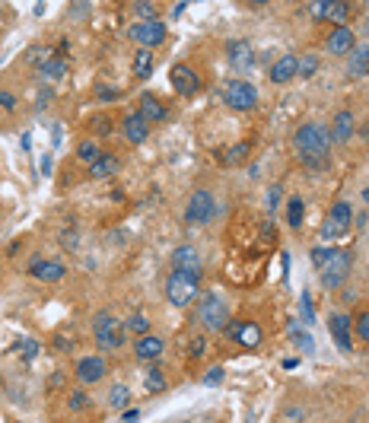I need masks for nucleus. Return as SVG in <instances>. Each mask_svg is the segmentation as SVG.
Returning a JSON list of instances; mask_svg holds the SVG:
<instances>
[{
    "mask_svg": "<svg viewBox=\"0 0 369 423\" xmlns=\"http://www.w3.org/2000/svg\"><path fill=\"white\" fill-rule=\"evenodd\" d=\"M293 150L303 159V165L312 169V172H325L331 165V134L322 125H315V121L303 125L293 134Z\"/></svg>",
    "mask_w": 369,
    "mask_h": 423,
    "instance_id": "1",
    "label": "nucleus"
},
{
    "mask_svg": "<svg viewBox=\"0 0 369 423\" xmlns=\"http://www.w3.org/2000/svg\"><path fill=\"white\" fill-rule=\"evenodd\" d=\"M197 293H201V277H195V274L172 271L169 280H165V299H169V306H175V309H188L197 299Z\"/></svg>",
    "mask_w": 369,
    "mask_h": 423,
    "instance_id": "2",
    "label": "nucleus"
},
{
    "mask_svg": "<svg viewBox=\"0 0 369 423\" xmlns=\"http://www.w3.org/2000/svg\"><path fill=\"white\" fill-rule=\"evenodd\" d=\"M354 271V251L350 249H331L328 261L322 264V287L325 290H341Z\"/></svg>",
    "mask_w": 369,
    "mask_h": 423,
    "instance_id": "3",
    "label": "nucleus"
},
{
    "mask_svg": "<svg viewBox=\"0 0 369 423\" xmlns=\"http://www.w3.org/2000/svg\"><path fill=\"white\" fill-rule=\"evenodd\" d=\"M195 321H201V328H204V331H223L229 325V306H226V299H220L217 293H207V296H201V306H197Z\"/></svg>",
    "mask_w": 369,
    "mask_h": 423,
    "instance_id": "4",
    "label": "nucleus"
},
{
    "mask_svg": "<svg viewBox=\"0 0 369 423\" xmlns=\"http://www.w3.org/2000/svg\"><path fill=\"white\" fill-rule=\"evenodd\" d=\"M93 334H96V344H99V350H118V347H125V325H121L118 318L111 312H99L93 321Z\"/></svg>",
    "mask_w": 369,
    "mask_h": 423,
    "instance_id": "5",
    "label": "nucleus"
},
{
    "mask_svg": "<svg viewBox=\"0 0 369 423\" xmlns=\"http://www.w3.org/2000/svg\"><path fill=\"white\" fill-rule=\"evenodd\" d=\"M223 102L233 111H251L258 105V89L251 87L249 80H229L223 87Z\"/></svg>",
    "mask_w": 369,
    "mask_h": 423,
    "instance_id": "6",
    "label": "nucleus"
},
{
    "mask_svg": "<svg viewBox=\"0 0 369 423\" xmlns=\"http://www.w3.org/2000/svg\"><path fill=\"white\" fill-rule=\"evenodd\" d=\"M350 219H354V207L347 204V201H338V204L331 207L328 219L322 223V239L325 242H338L341 235L350 233Z\"/></svg>",
    "mask_w": 369,
    "mask_h": 423,
    "instance_id": "7",
    "label": "nucleus"
},
{
    "mask_svg": "<svg viewBox=\"0 0 369 423\" xmlns=\"http://www.w3.org/2000/svg\"><path fill=\"white\" fill-rule=\"evenodd\" d=\"M213 213H217V204H213L210 191H195L188 207H185V219H188L191 226H204V223H210Z\"/></svg>",
    "mask_w": 369,
    "mask_h": 423,
    "instance_id": "8",
    "label": "nucleus"
},
{
    "mask_svg": "<svg viewBox=\"0 0 369 423\" xmlns=\"http://www.w3.org/2000/svg\"><path fill=\"white\" fill-rule=\"evenodd\" d=\"M127 35H131V39L137 42L141 48H150V51H153L156 45H163V42H165V26H163V19H150V23L131 26V29H127Z\"/></svg>",
    "mask_w": 369,
    "mask_h": 423,
    "instance_id": "9",
    "label": "nucleus"
},
{
    "mask_svg": "<svg viewBox=\"0 0 369 423\" xmlns=\"http://www.w3.org/2000/svg\"><path fill=\"white\" fill-rule=\"evenodd\" d=\"M169 83H172V89L179 96H185V99H188V96H195L197 89H201V77L191 71L188 64H175L172 71H169Z\"/></svg>",
    "mask_w": 369,
    "mask_h": 423,
    "instance_id": "10",
    "label": "nucleus"
},
{
    "mask_svg": "<svg viewBox=\"0 0 369 423\" xmlns=\"http://www.w3.org/2000/svg\"><path fill=\"white\" fill-rule=\"evenodd\" d=\"M223 331H226V334L233 337L236 344H242V347H258L261 337H264V334H261V328H258V321H245V318L242 321L229 318V325Z\"/></svg>",
    "mask_w": 369,
    "mask_h": 423,
    "instance_id": "11",
    "label": "nucleus"
},
{
    "mask_svg": "<svg viewBox=\"0 0 369 423\" xmlns=\"http://www.w3.org/2000/svg\"><path fill=\"white\" fill-rule=\"evenodd\" d=\"M350 328H354V318H350V315H344V312H334L328 318L331 337H334V344H338L344 353L354 350V337H350Z\"/></svg>",
    "mask_w": 369,
    "mask_h": 423,
    "instance_id": "12",
    "label": "nucleus"
},
{
    "mask_svg": "<svg viewBox=\"0 0 369 423\" xmlns=\"http://www.w3.org/2000/svg\"><path fill=\"white\" fill-rule=\"evenodd\" d=\"M105 372H109V366H105L102 357H83V360H77V369H73L80 385L99 382V379H105Z\"/></svg>",
    "mask_w": 369,
    "mask_h": 423,
    "instance_id": "13",
    "label": "nucleus"
},
{
    "mask_svg": "<svg viewBox=\"0 0 369 423\" xmlns=\"http://www.w3.org/2000/svg\"><path fill=\"white\" fill-rule=\"evenodd\" d=\"M226 57H229V64H233L239 73H249L251 67H255V48H251V42H245V39L229 42Z\"/></svg>",
    "mask_w": 369,
    "mask_h": 423,
    "instance_id": "14",
    "label": "nucleus"
},
{
    "mask_svg": "<svg viewBox=\"0 0 369 423\" xmlns=\"http://www.w3.org/2000/svg\"><path fill=\"white\" fill-rule=\"evenodd\" d=\"M325 45H328V55H350L357 48V35L350 26H334V29L328 32Z\"/></svg>",
    "mask_w": 369,
    "mask_h": 423,
    "instance_id": "15",
    "label": "nucleus"
},
{
    "mask_svg": "<svg viewBox=\"0 0 369 423\" xmlns=\"http://www.w3.org/2000/svg\"><path fill=\"white\" fill-rule=\"evenodd\" d=\"M121 134H125L127 143H147L150 137V121L141 115V111H131V115H125V121H121Z\"/></svg>",
    "mask_w": 369,
    "mask_h": 423,
    "instance_id": "16",
    "label": "nucleus"
},
{
    "mask_svg": "<svg viewBox=\"0 0 369 423\" xmlns=\"http://www.w3.org/2000/svg\"><path fill=\"white\" fill-rule=\"evenodd\" d=\"M172 267L175 271H185V274H195V277L204 274V264H201V255H197L195 245H179L172 255Z\"/></svg>",
    "mask_w": 369,
    "mask_h": 423,
    "instance_id": "17",
    "label": "nucleus"
},
{
    "mask_svg": "<svg viewBox=\"0 0 369 423\" xmlns=\"http://www.w3.org/2000/svg\"><path fill=\"white\" fill-rule=\"evenodd\" d=\"M29 274L35 277V280H42V283H57L64 274H67V267H64L61 261H55V258H35L29 264Z\"/></svg>",
    "mask_w": 369,
    "mask_h": 423,
    "instance_id": "18",
    "label": "nucleus"
},
{
    "mask_svg": "<svg viewBox=\"0 0 369 423\" xmlns=\"http://www.w3.org/2000/svg\"><path fill=\"white\" fill-rule=\"evenodd\" d=\"M163 350H165V344H163V337H156V334H143V337H137V341H134V357H137V360H143V363L159 360V357H163Z\"/></svg>",
    "mask_w": 369,
    "mask_h": 423,
    "instance_id": "19",
    "label": "nucleus"
},
{
    "mask_svg": "<svg viewBox=\"0 0 369 423\" xmlns=\"http://www.w3.org/2000/svg\"><path fill=\"white\" fill-rule=\"evenodd\" d=\"M331 141H338V143H347V141H354V134H357V115L354 111H338L334 115V125H331Z\"/></svg>",
    "mask_w": 369,
    "mask_h": 423,
    "instance_id": "20",
    "label": "nucleus"
},
{
    "mask_svg": "<svg viewBox=\"0 0 369 423\" xmlns=\"http://www.w3.org/2000/svg\"><path fill=\"white\" fill-rule=\"evenodd\" d=\"M121 169V159L115 153H99V156L89 163V175L93 179H111V175Z\"/></svg>",
    "mask_w": 369,
    "mask_h": 423,
    "instance_id": "21",
    "label": "nucleus"
},
{
    "mask_svg": "<svg viewBox=\"0 0 369 423\" xmlns=\"http://www.w3.org/2000/svg\"><path fill=\"white\" fill-rule=\"evenodd\" d=\"M271 83H290V80H296V55H283L280 61L271 67Z\"/></svg>",
    "mask_w": 369,
    "mask_h": 423,
    "instance_id": "22",
    "label": "nucleus"
},
{
    "mask_svg": "<svg viewBox=\"0 0 369 423\" xmlns=\"http://www.w3.org/2000/svg\"><path fill=\"white\" fill-rule=\"evenodd\" d=\"M141 115L147 118V121H165V118H169V109H165L153 93H143L141 96Z\"/></svg>",
    "mask_w": 369,
    "mask_h": 423,
    "instance_id": "23",
    "label": "nucleus"
},
{
    "mask_svg": "<svg viewBox=\"0 0 369 423\" xmlns=\"http://www.w3.org/2000/svg\"><path fill=\"white\" fill-rule=\"evenodd\" d=\"M369 71V48L363 45V42H357V48L350 51V67H347V73L350 77H366Z\"/></svg>",
    "mask_w": 369,
    "mask_h": 423,
    "instance_id": "24",
    "label": "nucleus"
},
{
    "mask_svg": "<svg viewBox=\"0 0 369 423\" xmlns=\"http://www.w3.org/2000/svg\"><path fill=\"white\" fill-rule=\"evenodd\" d=\"M153 73V51L150 48H137V55H134V77L147 80Z\"/></svg>",
    "mask_w": 369,
    "mask_h": 423,
    "instance_id": "25",
    "label": "nucleus"
},
{
    "mask_svg": "<svg viewBox=\"0 0 369 423\" xmlns=\"http://www.w3.org/2000/svg\"><path fill=\"white\" fill-rule=\"evenodd\" d=\"M347 16H350V3H344V0H328V3H325V19L344 26Z\"/></svg>",
    "mask_w": 369,
    "mask_h": 423,
    "instance_id": "26",
    "label": "nucleus"
},
{
    "mask_svg": "<svg viewBox=\"0 0 369 423\" xmlns=\"http://www.w3.org/2000/svg\"><path fill=\"white\" fill-rule=\"evenodd\" d=\"M303 217H306V204H303V197H290V204H287V223H290V229L303 226Z\"/></svg>",
    "mask_w": 369,
    "mask_h": 423,
    "instance_id": "27",
    "label": "nucleus"
},
{
    "mask_svg": "<svg viewBox=\"0 0 369 423\" xmlns=\"http://www.w3.org/2000/svg\"><path fill=\"white\" fill-rule=\"evenodd\" d=\"M318 64H322V57L318 55H303V57H296V77H303V80H309L315 71H318Z\"/></svg>",
    "mask_w": 369,
    "mask_h": 423,
    "instance_id": "28",
    "label": "nucleus"
},
{
    "mask_svg": "<svg viewBox=\"0 0 369 423\" xmlns=\"http://www.w3.org/2000/svg\"><path fill=\"white\" fill-rule=\"evenodd\" d=\"M39 73H42L45 80H61L64 73H67V64H64L61 57H48V61L39 67Z\"/></svg>",
    "mask_w": 369,
    "mask_h": 423,
    "instance_id": "29",
    "label": "nucleus"
},
{
    "mask_svg": "<svg viewBox=\"0 0 369 423\" xmlns=\"http://www.w3.org/2000/svg\"><path fill=\"white\" fill-rule=\"evenodd\" d=\"M109 404L111 408H118V411H125L127 404H131V392H127V385H111V392H109Z\"/></svg>",
    "mask_w": 369,
    "mask_h": 423,
    "instance_id": "30",
    "label": "nucleus"
},
{
    "mask_svg": "<svg viewBox=\"0 0 369 423\" xmlns=\"http://www.w3.org/2000/svg\"><path fill=\"white\" fill-rule=\"evenodd\" d=\"M143 385H147V392L150 395H159V392H165V376H163V369H150L147 372V379H143Z\"/></svg>",
    "mask_w": 369,
    "mask_h": 423,
    "instance_id": "31",
    "label": "nucleus"
},
{
    "mask_svg": "<svg viewBox=\"0 0 369 423\" xmlns=\"http://www.w3.org/2000/svg\"><path fill=\"white\" fill-rule=\"evenodd\" d=\"M125 331H134V334H137V337L150 334V318H147V315H141V312H137V315H131V318L125 321Z\"/></svg>",
    "mask_w": 369,
    "mask_h": 423,
    "instance_id": "32",
    "label": "nucleus"
},
{
    "mask_svg": "<svg viewBox=\"0 0 369 423\" xmlns=\"http://www.w3.org/2000/svg\"><path fill=\"white\" fill-rule=\"evenodd\" d=\"M249 150H251V143H236V147H233V150H226V153H223V163H226V165H233V163H242V159L245 156H249Z\"/></svg>",
    "mask_w": 369,
    "mask_h": 423,
    "instance_id": "33",
    "label": "nucleus"
},
{
    "mask_svg": "<svg viewBox=\"0 0 369 423\" xmlns=\"http://www.w3.org/2000/svg\"><path fill=\"white\" fill-rule=\"evenodd\" d=\"M102 150H99V143L96 141H80V147H77V156L83 159V163H93L96 156H99Z\"/></svg>",
    "mask_w": 369,
    "mask_h": 423,
    "instance_id": "34",
    "label": "nucleus"
},
{
    "mask_svg": "<svg viewBox=\"0 0 369 423\" xmlns=\"http://www.w3.org/2000/svg\"><path fill=\"white\" fill-rule=\"evenodd\" d=\"M48 57H51V51H48V48H29V51L23 55V61L26 64H35V67H42Z\"/></svg>",
    "mask_w": 369,
    "mask_h": 423,
    "instance_id": "35",
    "label": "nucleus"
},
{
    "mask_svg": "<svg viewBox=\"0 0 369 423\" xmlns=\"http://www.w3.org/2000/svg\"><path fill=\"white\" fill-rule=\"evenodd\" d=\"M280 201H283V188H280V185L267 188V213H274L277 207H280Z\"/></svg>",
    "mask_w": 369,
    "mask_h": 423,
    "instance_id": "36",
    "label": "nucleus"
},
{
    "mask_svg": "<svg viewBox=\"0 0 369 423\" xmlns=\"http://www.w3.org/2000/svg\"><path fill=\"white\" fill-rule=\"evenodd\" d=\"M357 337H360V344H366L369 341V312L357 315Z\"/></svg>",
    "mask_w": 369,
    "mask_h": 423,
    "instance_id": "37",
    "label": "nucleus"
},
{
    "mask_svg": "<svg viewBox=\"0 0 369 423\" xmlns=\"http://www.w3.org/2000/svg\"><path fill=\"white\" fill-rule=\"evenodd\" d=\"M223 376H226V372H223V366H210V369H207V376H204V385H207V388H217V385L223 382Z\"/></svg>",
    "mask_w": 369,
    "mask_h": 423,
    "instance_id": "38",
    "label": "nucleus"
},
{
    "mask_svg": "<svg viewBox=\"0 0 369 423\" xmlns=\"http://www.w3.org/2000/svg\"><path fill=\"white\" fill-rule=\"evenodd\" d=\"M207 353V337H191L188 341V357H204Z\"/></svg>",
    "mask_w": 369,
    "mask_h": 423,
    "instance_id": "39",
    "label": "nucleus"
},
{
    "mask_svg": "<svg viewBox=\"0 0 369 423\" xmlns=\"http://www.w3.org/2000/svg\"><path fill=\"white\" fill-rule=\"evenodd\" d=\"M87 404H89L87 392H71V395H67V408H71V411H83Z\"/></svg>",
    "mask_w": 369,
    "mask_h": 423,
    "instance_id": "40",
    "label": "nucleus"
},
{
    "mask_svg": "<svg viewBox=\"0 0 369 423\" xmlns=\"http://www.w3.org/2000/svg\"><path fill=\"white\" fill-rule=\"evenodd\" d=\"M134 13L147 16V23H150V19H156V3H147V0H137V3H134Z\"/></svg>",
    "mask_w": 369,
    "mask_h": 423,
    "instance_id": "41",
    "label": "nucleus"
},
{
    "mask_svg": "<svg viewBox=\"0 0 369 423\" xmlns=\"http://www.w3.org/2000/svg\"><path fill=\"white\" fill-rule=\"evenodd\" d=\"M293 341H296V347H303V353H312L315 350V341L309 334H303V331H293Z\"/></svg>",
    "mask_w": 369,
    "mask_h": 423,
    "instance_id": "42",
    "label": "nucleus"
},
{
    "mask_svg": "<svg viewBox=\"0 0 369 423\" xmlns=\"http://www.w3.org/2000/svg\"><path fill=\"white\" fill-rule=\"evenodd\" d=\"M328 255H331L328 245H318V249H312V264L318 267V271H322V264L328 261Z\"/></svg>",
    "mask_w": 369,
    "mask_h": 423,
    "instance_id": "43",
    "label": "nucleus"
},
{
    "mask_svg": "<svg viewBox=\"0 0 369 423\" xmlns=\"http://www.w3.org/2000/svg\"><path fill=\"white\" fill-rule=\"evenodd\" d=\"M299 309H303V321H315V309H312V299H309V293H303V299H299Z\"/></svg>",
    "mask_w": 369,
    "mask_h": 423,
    "instance_id": "44",
    "label": "nucleus"
},
{
    "mask_svg": "<svg viewBox=\"0 0 369 423\" xmlns=\"http://www.w3.org/2000/svg\"><path fill=\"white\" fill-rule=\"evenodd\" d=\"M93 131H96V134H102V137H105V134L111 131V121H109V118H105V115H99V118H96V121H93Z\"/></svg>",
    "mask_w": 369,
    "mask_h": 423,
    "instance_id": "45",
    "label": "nucleus"
},
{
    "mask_svg": "<svg viewBox=\"0 0 369 423\" xmlns=\"http://www.w3.org/2000/svg\"><path fill=\"white\" fill-rule=\"evenodd\" d=\"M73 344H77V337H73V341H71V337H64V334L55 337V347H57V350H71Z\"/></svg>",
    "mask_w": 369,
    "mask_h": 423,
    "instance_id": "46",
    "label": "nucleus"
},
{
    "mask_svg": "<svg viewBox=\"0 0 369 423\" xmlns=\"http://www.w3.org/2000/svg\"><path fill=\"white\" fill-rule=\"evenodd\" d=\"M0 105H3V109H16V99L7 93V89H0Z\"/></svg>",
    "mask_w": 369,
    "mask_h": 423,
    "instance_id": "47",
    "label": "nucleus"
},
{
    "mask_svg": "<svg viewBox=\"0 0 369 423\" xmlns=\"http://www.w3.org/2000/svg\"><path fill=\"white\" fill-rule=\"evenodd\" d=\"M325 3H328V0H318V3H309V10H312V13H315V19H325Z\"/></svg>",
    "mask_w": 369,
    "mask_h": 423,
    "instance_id": "48",
    "label": "nucleus"
},
{
    "mask_svg": "<svg viewBox=\"0 0 369 423\" xmlns=\"http://www.w3.org/2000/svg\"><path fill=\"white\" fill-rule=\"evenodd\" d=\"M137 420H141V411H125V414H121V423H137Z\"/></svg>",
    "mask_w": 369,
    "mask_h": 423,
    "instance_id": "49",
    "label": "nucleus"
},
{
    "mask_svg": "<svg viewBox=\"0 0 369 423\" xmlns=\"http://www.w3.org/2000/svg\"><path fill=\"white\" fill-rule=\"evenodd\" d=\"M39 165H42L39 172H42V175H48V172H51V165H55V159H51V156H48V153H45V156H42V163H39Z\"/></svg>",
    "mask_w": 369,
    "mask_h": 423,
    "instance_id": "50",
    "label": "nucleus"
},
{
    "mask_svg": "<svg viewBox=\"0 0 369 423\" xmlns=\"http://www.w3.org/2000/svg\"><path fill=\"white\" fill-rule=\"evenodd\" d=\"M35 353H39V344H35V341H29V344H26V357H29V360H32Z\"/></svg>",
    "mask_w": 369,
    "mask_h": 423,
    "instance_id": "51",
    "label": "nucleus"
},
{
    "mask_svg": "<svg viewBox=\"0 0 369 423\" xmlns=\"http://www.w3.org/2000/svg\"><path fill=\"white\" fill-rule=\"evenodd\" d=\"M185 10H188V3H175V7H172V16H181Z\"/></svg>",
    "mask_w": 369,
    "mask_h": 423,
    "instance_id": "52",
    "label": "nucleus"
},
{
    "mask_svg": "<svg viewBox=\"0 0 369 423\" xmlns=\"http://www.w3.org/2000/svg\"><path fill=\"white\" fill-rule=\"evenodd\" d=\"M341 299H344V303H354V299H357V290H344V296H341Z\"/></svg>",
    "mask_w": 369,
    "mask_h": 423,
    "instance_id": "53",
    "label": "nucleus"
},
{
    "mask_svg": "<svg viewBox=\"0 0 369 423\" xmlns=\"http://www.w3.org/2000/svg\"><path fill=\"white\" fill-rule=\"evenodd\" d=\"M0 423H3V417H0Z\"/></svg>",
    "mask_w": 369,
    "mask_h": 423,
    "instance_id": "54",
    "label": "nucleus"
}]
</instances>
